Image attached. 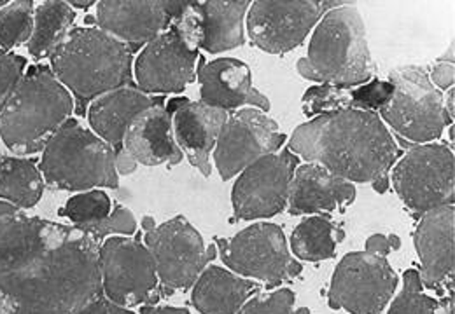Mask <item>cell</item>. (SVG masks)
<instances>
[{"label": "cell", "mask_w": 455, "mask_h": 314, "mask_svg": "<svg viewBox=\"0 0 455 314\" xmlns=\"http://www.w3.org/2000/svg\"><path fill=\"white\" fill-rule=\"evenodd\" d=\"M413 243L420 259V283L427 290L442 292L454 285L455 209L454 205L422 215Z\"/></svg>", "instance_id": "cell-19"}, {"label": "cell", "mask_w": 455, "mask_h": 314, "mask_svg": "<svg viewBox=\"0 0 455 314\" xmlns=\"http://www.w3.org/2000/svg\"><path fill=\"white\" fill-rule=\"evenodd\" d=\"M52 72L76 97L79 110L100 95L130 86L133 52L100 28H72L50 56Z\"/></svg>", "instance_id": "cell-4"}, {"label": "cell", "mask_w": 455, "mask_h": 314, "mask_svg": "<svg viewBox=\"0 0 455 314\" xmlns=\"http://www.w3.org/2000/svg\"><path fill=\"white\" fill-rule=\"evenodd\" d=\"M144 245L155 261L160 285L169 292L191 288L216 255V247L207 248L202 234L182 215L149 229Z\"/></svg>", "instance_id": "cell-13"}, {"label": "cell", "mask_w": 455, "mask_h": 314, "mask_svg": "<svg viewBox=\"0 0 455 314\" xmlns=\"http://www.w3.org/2000/svg\"><path fill=\"white\" fill-rule=\"evenodd\" d=\"M387 81L393 84V93L377 112L382 122L417 145L438 140L452 121L445 97L433 86L429 74L422 67L408 65L393 70Z\"/></svg>", "instance_id": "cell-9"}, {"label": "cell", "mask_w": 455, "mask_h": 314, "mask_svg": "<svg viewBox=\"0 0 455 314\" xmlns=\"http://www.w3.org/2000/svg\"><path fill=\"white\" fill-rule=\"evenodd\" d=\"M27 72V59L20 54L0 50V112L9 102L16 86Z\"/></svg>", "instance_id": "cell-35"}, {"label": "cell", "mask_w": 455, "mask_h": 314, "mask_svg": "<svg viewBox=\"0 0 455 314\" xmlns=\"http://www.w3.org/2000/svg\"><path fill=\"white\" fill-rule=\"evenodd\" d=\"M393 248H399L396 236L373 234L366 239L364 252L347 254L330 283L331 310L382 314L398 288V274L387 261Z\"/></svg>", "instance_id": "cell-8"}, {"label": "cell", "mask_w": 455, "mask_h": 314, "mask_svg": "<svg viewBox=\"0 0 455 314\" xmlns=\"http://www.w3.org/2000/svg\"><path fill=\"white\" fill-rule=\"evenodd\" d=\"M393 187L406 208L427 213L452 205L455 200V157L442 144L410 147L395 162Z\"/></svg>", "instance_id": "cell-10"}, {"label": "cell", "mask_w": 455, "mask_h": 314, "mask_svg": "<svg viewBox=\"0 0 455 314\" xmlns=\"http://www.w3.org/2000/svg\"><path fill=\"white\" fill-rule=\"evenodd\" d=\"M74 112L72 95L46 65L30 67L0 112V140L14 156L37 154Z\"/></svg>", "instance_id": "cell-5"}, {"label": "cell", "mask_w": 455, "mask_h": 314, "mask_svg": "<svg viewBox=\"0 0 455 314\" xmlns=\"http://www.w3.org/2000/svg\"><path fill=\"white\" fill-rule=\"evenodd\" d=\"M83 231L88 232L90 236H93L97 243H102L104 239H108L111 236H132L137 231V222L130 209L124 208L121 205H116L111 215L106 220H102L97 225L88 227V229H83Z\"/></svg>", "instance_id": "cell-34"}, {"label": "cell", "mask_w": 455, "mask_h": 314, "mask_svg": "<svg viewBox=\"0 0 455 314\" xmlns=\"http://www.w3.org/2000/svg\"><path fill=\"white\" fill-rule=\"evenodd\" d=\"M202 23V46L209 52L235 50L245 43L243 18L249 0H205L196 2Z\"/></svg>", "instance_id": "cell-26"}, {"label": "cell", "mask_w": 455, "mask_h": 314, "mask_svg": "<svg viewBox=\"0 0 455 314\" xmlns=\"http://www.w3.org/2000/svg\"><path fill=\"white\" fill-rule=\"evenodd\" d=\"M341 239L343 231L328 215H315L296 225L291 234V250L301 261H328L335 257Z\"/></svg>", "instance_id": "cell-29"}, {"label": "cell", "mask_w": 455, "mask_h": 314, "mask_svg": "<svg viewBox=\"0 0 455 314\" xmlns=\"http://www.w3.org/2000/svg\"><path fill=\"white\" fill-rule=\"evenodd\" d=\"M142 314H191L182 308H171V306H146L142 308Z\"/></svg>", "instance_id": "cell-38"}, {"label": "cell", "mask_w": 455, "mask_h": 314, "mask_svg": "<svg viewBox=\"0 0 455 314\" xmlns=\"http://www.w3.org/2000/svg\"><path fill=\"white\" fill-rule=\"evenodd\" d=\"M294 156L317 162L347 182L389 187L398 145L377 112L340 110L315 115L298 126L287 147Z\"/></svg>", "instance_id": "cell-2"}, {"label": "cell", "mask_w": 455, "mask_h": 314, "mask_svg": "<svg viewBox=\"0 0 455 314\" xmlns=\"http://www.w3.org/2000/svg\"><path fill=\"white\" fill-rule=\"evenodd\" d=\"M0 4H4V2H0Z\"/></svg>", "instance_id": "cell-41"}, {"label": "cell", "mask_w": 455, "mask_h": 314, "mask_svg": "<svg viewBox=\"0 0 455 314\" xmlns=\"http://www.w3.org/2000/svg\"><path fill=\"white\" fill-rule=\"evenodd\" d=\"M95 2L93 0H86V2H77V0H72V2H68V5H74V7H79V9H86V7H90V5H93Z\"/></svg>", "instance_id": "cell-40"}, {"label": "cell", "mask_w": 455, "mask_h": 314, "mask_svg": "<svg viewBox=\"0 0 455 314\" xmlns=\"http://www.w3.org/2000/svg\"><path fill=\"white\" fill-rule=\"evenodd\" d=\"M99 263L102 295L126 310L155 304L160 279L144 243L128 236H111L100 243Z\"/></svg>", "instance_id": "cell-12"}, {"label": "cell", "mask_w": 455, "mask_h": 314, "mask_svg": "<svg viewBox=\"0 0 455 314\" xmlns=\"http://www.w3.org/2000/svg\"><path fill=\"white\" fill-rule=\"evenodd\" d=\"M202 104L233 110L242 105L268 110L270 100L252 86L251 68L236 58H218L214 61L202 59L196 65Z\"/></svg>", "instance_id": "cell-21"}, {"label": "cell", "mask_w": 455, "mask_h": 314, "mask_svg": "<svg viewBox=\"0 0 455 314\" xmlns=\"http://www.w3.org/2000/svg\"><path fill=\"white\" fill-rule=\"evenodd\" d=\"M298 156L287 147L247 166L233 185L231 205L236 218L256 220L275 216L287 207Z\"/></svg>", "instance_id": "cell-16"}, {"label": "cell", "mask_w": 455, "mask_h": 314, "mask_svg": "<svg viewBox=\"0 0 455 314\" xmlns=\"http://www.w3.org/2000/svg\"><path fill=\"white\" fill-rule=\"evenodd\" d=\"M100 243L0 201V314H77L102 295Z\"/></svg>", "instance_id": "cell-1"}, {"label": "cell", "mask_w": 455, "mask_h": 314, "mask_svg": "<svg viewBox=\"0 0 455 314\" xmlns=\"http://www.w3.org/2000/svg\"><path fill=\"white\" fill-rule=\"evenodd\" d=\"M186 5L172 0H104L97 7V21L100 30L132 50L165 32Z\"/></svg>", "instance_id": "cell-17"}, {"label": "cell", "mask_w": 455, "mask_h": 314, "mask_svg": "<svg viewBox=\"0 0 455 314\" xmlns=\"http://www.w3.org/2000/svg\"><path fill=\"white\" fill-rule=\"evenodd\" d=\"M284 140L279 124L254 106L228 114L214 147L216 168L229 180L258 159L277 153Z\"/></svg>", "instance_id": "cell-15"}, {"label": "cell", "mask_w": 455, "mask_h": 314, "mask_svg": "<svg viewBox=\"0 0 455 314\" xmlns=\"http://www.w3.org/2000/svg\"><path fill=\"white\" fill-rule=\"evenodd\" d=\"M387 314H454V302L452 299L440 302L424 294L419 271L408 269L403 276V288Z\"/></svg>", "instance_id": "cell-30"}, {"label": "cell", "mask_w": 455, "mask_h": 314, "mask_svg": "<svg viewBox=\"0 0 455 314\" xmlns=\"http://www.w3.org/2000/svg\"><path fill=\"white\" fill-rule=\"evenodd\" d=\"M221 261L235 274L247 279H259L277 287L301 274L303 267L292 259L284 231L268 222H258L233 238L218 239Z\"/></svg>", "instance_id": "cell-11"}, {"label": "cell", "mask_w": 455, "mask_h": 314, "mask_svg": "<svg viewBox=\"0 0 455 314\" xmlns=\"http://www.w3.org/2000/svg\"><path fill=\"white\" fill-rule=\"evenodd\" d=\"M429 79L436 90H451L454 86L455 81L454 58H451V59L442 58L435 65Z\"/></svg>", "instance_id": "cell-36"}, {"label": "cell", "mask_w": 455, "mask_h": 314, "mask_svg": "<svg viewBox=\"0 0 455 314\" xmlns=\"http://www.w3.org/2000/svg\"><path fill=\"white\" fill-rule=\"evenodd\" d=\"M393 93V84L386 79H373L368 84L357 88H337L321 84L310 88L303 97L305 115H321L340 110H366L379 112Z\"/></svg>", "instance_id": "cell-25"}, {"label": "cell", "mask_w": 455, "mask_h": 314, "mask_svg": "<svg viewBox=\"0 0 455 314\" xmlns=\"http://www.w3.org/2000/svg\"><path fill=\"white\" fill-rule=\"evenodd\" d=\"M111 198L104 191L93 189L70 198L65 203V207L60 209V215L68 218L76 227L88 229L106 220L111 215Z\"/></svg>", "instance_id": "cell-32"}, {"label": "cell", "mask_w": 455, "mask_h": 314, "mask_svg": "<svg viewBox=\"0 0 455 314\" xmlns=\"http://www.w3.org/2000/svg\"><path fill=\"white\" fill-rule=\"evenodd\" d=\"M321 0H258L247 11L251 43L265 52L284 54L298 48L330 5Z\"/></svg>", "instance_id": "cell-14"}, {"label": "cell", "mask_w": 455, "mask_h": 314, "mask_svg": "<svg viewBox=\"0 0 455 314\" xmlns=\"http://www.w3.org/2000/svg\"><path fill=\"white\" fill-rule=\"evenodd\" d=\"M76 20L74 9L68 2L46 0L36 7L34 12V30L32 37L27 43L28 51L37 58H50L63 39L68 35Z\"/></svg>", "instance_id": "cell-28"}, {"label": "cell", "mask_w": 455, "mask_h": 314, "mask_svg": "<svg viewBox=\"0 0 455 314\" xmlns=\"http://www.w3.org/2000/svg\"><path fill=\"white\" fill-rule=\"evenodd\" d=\"M39 169L44 182L58 191L119 187L116 151L72 117L46 145Z\"/></svg>", "instance_id": "cell-6"}, {"label": "cell", "mask_w": 455, "mask_h": 314, "mask_svg": "<svg viewBox=\"0 0 455 314\" xmlns=\"http://www.w3.org/2000/svg\"><path fill=\"white\" fill-rule=\"evenodd\" d=\"M172 117V133L180 153L209 178L211 153H214L220 131L228 119V112L202 102L175 98L167 104Z\"/></svg>", "instance_id": "cell-20"}, {"label": "cell", "mask_w": 455, "mask_h": 314, "mask_svg": "<svg viewBox=\"0 0 455 314\" xmlns=\"http://www.w3.org/2000/svg\"><path fill=\"white\" fill-rule=\"evenodd\" d=\"M256 285L220 265H207L193 285L191 302L200 314H236Z\"/></svg>", "instance_id": "cell-24"}, {"label": "cell", "mask_w": 455, "mask_h": 314, "mask_svg": "<svg viewBox=\"0 0 455 314\" xmlns=\"http://www.w3.org/2000/svg\"><path fill=\"white\" fill-rule=\"evenodd\" d=\"M296 295L289 288L263 294L245 302L236 314H310L307 308L296 310Z\"/></svg>", "instance_id": "cell-33"}, {"label": "cell", "mask_w": 455, "mask_h": 314, "mask_svg": "<svg viewBox=\"0 0 455 314\" xmlns=\"http://www.w3.org/2000/svg\"><path fill=\"white\" fill-rule=\"evenodd\" d=\"M445 108H447V114H449L451 121L454 122V88L449 90V95H447V100H445Z\"/></svg>", "instance_id": "cell-39"}, {"label": "cell", "mask_w": 455, "mask_h": 314, "mask_svg": "<svg viewBox=\"0 0 455 314\" xmlns=\"http://www.w3.org/2000/svg\"><path fill=\"white\" fill-rule=\"evenodd\" d=\"M182 161L172 133V117L165 104L142 112L128 128L121 147L116 151L117 175H130L139 164L175 166Z\"/></svg>", "instance_id": "cell-18"}, {"label": "cell", "mask_w": 455, "mask_h": 314, "mask_svg": "<svg viewBox=\"0 0 455 314\" xmlns=\"http://www.w3.org/2000/svg\"><path fill=\"white\" fill-rule=\"evenodd\" d=\"M160 104H165V100L151 97L130 84L95 98L88 105L86 115L93 133L117 151L132 122L148 108Z\"/></svg>", "instance_id": "cell-23"}, {"label": "cell", "mask_w": 455, "mask_h": 314, "mask_svg": "<svg viewBox=\"0 0 455 314\" xmlns=\"http://www.w3.org/2000/svg\"><path fill=\"white\" fill-rule=\"evenodd\" d=\"M202 46V23L196 2L173 18L171 27L148 43L133 61V77L140 91L169 95L184 91L196 77Z\"/></svg>", "instance_id": "cell-7"}, {"label": "cell", "mask_w": 455, "mask_h": 314, "mask_svg": "<svg viewBox=\"0 0 455 314\" xmlns=\"http://www.w3.org/2000/svg\"><path fill=\"white\" fill-rule=\"evenodd\" d=\"M77 314H135L123 306H117L111 302L108 297L100 295L95 301H92L88 306H84Z\"/></svg>", "instance_id": "cell-37"}, {"label": "cell", "mask_w": 455, "mask_h": 314, "mask_svg": "<svg viewBox=\"0 0 455 314\" xmlns=\"http://www.w3.org/2000/svg\"><path fill=\"white\" fill-rule=\"evenodd\" d=\"M355 200L354 184L343 180L317 162L298 164L289 189L291 215H323L341 211Z\"/></svg>", "instance_id": "cell-22"}, {"label": "cell", "mask_w": 455, "mask_h": 314, "mask_svg": "<svg viewBox=\"0 0 455 314\" xmlns=\"http://www.w3.org/2000/svg\"><path fill=\"white\" fill-rule=\"evenodd\" d=\"M298 72L308 81L337 88H357L375 79L366 27L354 4L324 12L314 27L308 54L298 61Z\"/></svg>", "instance_id": "cell-3"}, {"label": "cell", "mask_w": 455, "mask_h": 314, "mask_svg": "<svg viewBox=\"0 0 455 314\" xmlns=\"http://www.w3.org/2000/svg\"><path fill=\"white\" fill-rule=\"evenodd\" d=\"M44 187L46 182L34 161L0 156V200L16 208H34L41 201Z\"/></svg>", "instance_id": "cell-27"}, {"label": "cell", "mask_w": 455, "mask_h": 314, "mask_svg": "<svg viewBox=\"0 0 455 314\" xmlns=\"http://www.w3.org/2000/svg\"><path fill=\"white\" fill-rule=\"evenodd\" d=\"M34 12L36 4L32 0L7 2L0 9V50L9 51L30 41Z\"/></svg>", "instance_id": "cell-31"}]
</instances>
